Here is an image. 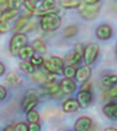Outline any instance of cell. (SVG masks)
<instances>
[{
    "label": "cell",
    "instance_id": "obj_12",
    "mask_svg": "<svg viewBox=\"0 0 117 131\" xmlns=\"http://www.w3.org/2000/svg\"><path fill=\"white\" fill-rule=\"evenodd\" d=\"M103 113L112 120H117V103H109L103 107Z\"/></svg>",
    "mask_w": 117,
    "mask_h": 131
},
{
    "label": "cell",
    "instance_id": "obj_27",
    "mask_svg": "<svg viewBox=\"0 0 117 131\" xmlns=\"http://www.w3.org/2000/svg\"><path fill=\"white\" fill-rule=\"evenodd\" d=\"M23 4H24L23 0H8L9 9H13V10H18Z\"/></svg>",
    "mask_w": 117,
    "mask_h": 131
},
{
    "label": "cell",
    "instance_id": "obj_14",
    "mask_svg": "<svg viewBox=\"0 0 117 131\" xmlns=\"http://www.w3.org/2000/svg\"><path fill=\"white\" fill-rule=\"evenodd\" d=\"M34 52H35V50H34L33 47L25 45L24 47H22V48L20 49L17 55H18V58L22 59V60H28L34 55Z\"/></svg>",
    "mask_w": 117,
    "mask_h": 131
},
{
    "label": "cell",
    "instance_id": "obj_2",
    "mask_svg": "<svg viewBox=\"0 0 117 131\" xmlns=\"http://www.w3.org/2000/svg\"><path fill=\"white\" fill-rule=\"evenodd\" d=\"M79 13L80 15L86 18V20H92L98 14H99V11L101 9V6L98 2L95 3H80L79 4Z\"/></svg>",
    "mask_w": 117,
    "mask_h": 131
},
{
    "label": "cell",
    "instance_id": "obj_28",
    "mask_svg": "<svg viewBox=\"0 0 117 131\" xmlns=\"http://www.w3.org/2000/svg\"><path fill=\"white\" fill-rule=\"evenodd\" d=\"M38 2H39V0H23V3L30 11V13H33V11L37 8V3Z\"/></svg>",
    "mask_w": 117,
    "mask_h": 131
},
{
    "label": "cell",
    "instance_id": "obj_7",
    "mask_svg": "<svg viewBox=\"0 0 117 131\" xmlns=\"http://www.w3.org/2000/svg\"><path fill=\"white\" fill-rule=\"evenodd\" d=\"M38 103V97L35 94L34 92H29L24 96L22 102V106H23V110L25 112H28L30 110H34L35 106L37 105Z\"/></svg>",
    "mask_w": 117,
    "mask_h": 131
},
{
    "label": "cell",
    "instance_id": "obj_19",
    "mask_svg": "<svg viewBox=\"0 0 117 131\" xmlns=\"http://www.w3.org/2000/svg\"><path fill=\"white\" fill-rule=\"evenodd\" d=\"M6 81L9 83L10 86H17L18 83L21 82V78L17 74L15 73H10L7 75L6 77Z\"/></svg>",
    "mask_w": 117,
    "mask_h": 131
},
{
    "label": "cell",
    "instance_id": "obj_30",
    "mask_svg": "<svg viewBox=\"0 0 117 131\" xmlns=\"http://www.w3.org/2000/svg\"><path fill=\"white\" fill-rule=\"evenodd\" d=\"M81 58H82V53L80 52V51H76V52L73 54V57L71 58V64H72V65L78 64L79 62H80Z\"/></svg>",
    "mask_w": 117,
    "mask_h": 131
},
{
    "label": "cell",
    "instance_id": "obj_5",
    "mask_svg": "<svg viewBox=\"0 0 117 131\" xmlns=\"http://www.w3.org/2000/svg\"><path fill=\"white\" fill-rule=\"evenodd\" d=\"M100 52V47L98 43L95 42H92V43H89L85 50H83V60H85V63L87 65H91L94 63V61L97 60L98 55H99Z\"/></svg>",
    "mask_w": 117,
    "mask_h": 131
},
{
    "label": "cell",
    "instance_id": "obj_20",
    "mask_svg": "<svg viewBox=\"0 0 117 131\" xmlns=\"http://www.w3.org/2000/svg\"><path fill=\"white\" fill-rule=\"evenodd\" d=\"M29 23V18L28 16H22L20 20L16 22L15 27H14V30L15 31H20V30H24L25 27L27 26V24Z\"/></svg>",
    "mask_w": 117,
    "mask_h": 131
},
{
    "label": "cell",
    "instance_id": "obj_32",
    "mask_svg": "<svg viewBox=\"0 0 117 131\" xmlns=\"http://www.w3.org/2000/svg\"><path fill=\"white\" fill-rule=\"evenodd\" d=\"M14 130L15 131H28V126L25 123H18L14 126Z\"/></svg>",
    "mask_w": 117,
    "mask_h": 131
},
{
    "label": "cell",
    "instance_id": "obj_39",
    "mask_svg": "<svg viewBox=\"0 0 117 131\" xmlns=\"http://www.w3.org/2000/svg\"><path fill=\"white\" fill-rule=\"evenodd\" d=\"M106 131H117V128H113V127H110V128H106Z\"/></svg>",
    "mask_w": 117,
    "mask_h": 131
},
{
    "label": "cell",
    "instance_id": "obj_18",
    "mask_svg": "<svg viewBox=\"0 0 117 131\" xmlns=\"http://www.w3.org/2000/svg\"><path fill=\"white\" fill-rule=\"evenodd\" d=\"M60 4L61 7H63L65 9H74L79 7L80 1L79 0H60Z\"/></svg>",
    "mask_w": 117,
    "mask_h": 131
},
{
    "label": "cell",
    "instance_id": "obj_36",
    "mask_svg": "<svg viewBox=\"0 0 117 131\" xmlns=\"http://www.w3.org/2000/svg\"><path fill=\"white\" fill-rule=\"evenodd\" d=\"M4 72H6V66L3 65L2 62H0V76H2L4 74Z\"/></svg>",
    "mask_w": 117,
    "mask_h": 131
},
{
    "label": "cell",
    "instance_id": "obj_1",
    "mask_svg": "<svg viewBox=\"0 0 117 131\" xmlns=\"http://www.w3.org/2000/svg\"><path fill=\"white\" fill-rule=\"evenodd\" d=\"M61 20L60 15H58L54 12H48L42 14L40 18V27L45 31H54L61 26Z\"/></svg>",
    "mask_w": 117,
    "mask_h": 131
},
{
    "label": "cell",
    "instance_id": "obj_34",
    "mask_svg": "<svg viewBox=\"0 0 117 131\" xmlns=\"http://www.w3.org/2000/svg\"><path fill=\"white\" fill-rule=\"evenodd\" d=\"M9 30V25L7 24V22H3L0 20V32H7Z\"/></svg>",
    "mask_w": 117,
    "mask_h": 131
},
{
    "label": "cell",
    "instance_id": "obj_3",
    "mask_svg": "<svg viewBox=\"0 0 117 131\" xmlns=\"http://www.w3.org/2000/svg\"><path fill=\"white\" fill-rule=\"evenodd\" d=\"M45 68L48 73H52V74H61L64 68V61L59 58V57H52L49 60L44 61Z\"/></svg>",
    "mask_w": 117,
    "mask_h": 131
},
{
    "label": "cell",
    "instance_id": "obj_40",
    "mask_svg": "<svg viewBox=\"0 0 117 131\" xmlns=\"http://www.w3.org/2000/svg\"><path fill=\"white\" fill-rule=\"evenodd\" d=\"M116 57H117V48H116Z\"/></svg>",
    "mask_w": 117,
    "mask_h": 131
},
{
    "label": "cell",
    "instance_id": "obj_33",
    "mask_svg": "<svg viewBox=\"0 0 117 131\" xmlns=\"http://www.w3.org/2000/svg\"><path fill=\"white\" fill-rule=\"evenodd\" d=\"M28 130L29 131H40L41 127L38 123H30V125L28 126Z\"/></svg>",
    "mask_w": 117,
    "mask_h": 131
},
{
    "label": "cell",
    "instance_id": "obj_37",
    "mask_svg": "<svg viewBox=\"0 0 117 131\" xmlns=\"http://www.w3.org/2000/svg\"><path fill=\"white\" fill-rule=\"evenodd\" d=\"M8 6V0H0V8H4Z\"/></svg>",
    "mask_w": 117,
    "mask_h": 131
},
{
    "label": "cell",
    "instance_id": "obj_15",
    "mask_svg": "<svg viewBox=\"0 0 117 131\" xmlns=\"http://www.w3.org/2000/svg\"><path fill=\"white\" fill-rule=\"evenodd\" d=\"M18 10H13V9H8V10H4L1 12V14H0V20L3 21V22H8L12 20V18H14L16 15H17V12Z\"/></svg>",
    "mask_w": 117,
    "mask_h": 131
},
{
    "label": "cell",
    "instance_id": "obj_26",
    "mask_svg": "<svg viewBox=\"0 0 117 131\" xmlns=\"http://www.w3.org/2000/svg\"><path fill=\"white\" fill-rule=\"evenodd\" d=\"M62 73L65 76V78H73L75 77V74H76V68L72 66V65H69V66H66L63 68Z\"/></svg>",
    "mask_w": 117,
    "mask_h": 131
},
{
    "label": "cell",
    "instance_id": "obj_25",
    "mask_svg": "<svg viewBox=\"0 0 117 131\" xmlns=\"http://www.w3.org/2000/svg\"><path fill=\"white\" fill-rule=\"evenodd\" d=\"M78 31V27L75 26V25H71V26H67L66 28L64 29V36L66 38H71V37L75 36Z\"/></svg>",
    "mask_w": 117,
    "mask_h": 131
},
{
    "label": "cell",
    "instance_id": "obj_22",
    "mask_svg": "<svg viewBox=\"0 0 117 131\" xmlns=\"http://www.w3.org/2000/svg\"><path fill=\"white\" fill-rule=\"evenodd\" d=\"M33 80L38 83H46L48 81V74H42L41 72L33 73Z\"/></svg>",
    "mask_w": 117,
    "mask_h": 131
},
{
    "label": "cell",
    "instance_id": "obj_10",
    "mask_svg": "<svg viewBox=\"0 0 117 131\" xmlns=\"http://www.w3.org/2000/svg\"><path fill=\"white\" fill-rule=\"evenodd\" d=\"M92 126V120L91 118H89V117H80V118H78L76 120V123H75V130L77 131H87L91 128Z\"/></svg>",
    "mask_w": 117,
    "mask_h": 131
},
{
    "label": "cell",
    "instance_id": "obj_16",
    "mask_svg": "<svg viewBox=\"0 0 117 131\" xmlns=\"http://www.w3.org/2000/svg\"><path fill=\"white\" fill-rule=\"evenodd\" d=\"M102 81V85L104 87H112L113 85H115V83H117V76L116 75H104V76L102 77L101 79Z\"/></svg>",
    "mask_w": 117,
    "mask_h": 131
},
{
    "label": "cell",
    "instance_id": "obj_9",
    "mask_svg": "<svg viewBox=\"0 0 117 131\" xmlns=\"http://www.w3.org/2000/svg\"><path fill=\"white\" fill-rule=\"evenodd\" d=\"M90 74H91V69L88 65H85V66H81L79 67L78 69H76V74H75V78L78 82H81V83H85L88 78L90 77Z\"/></svg>",
    "mask_w": 117,
    "mask_h": 131
},
{
    "label": "cell",
    "instance_id": "obj_6",
    "mask_svg": "<svg viewBox=\"0 0 117 131\" xmlns=\"http://www.w3.org/2000/svg\"><path fill=\"white\" fill-rule=\"evenodd\" d=\"M77 102L79 104V107L81 108H87L92 102V93L88 89L82 88L77 94Z\"/></svg>",
    "mask_w": 117,
    "mask_h": 131
},
{
    "label": "cell",
    "instance_id": "obj_4",
    "mask_svg": "<svg viewBox=\"0 0 117 131\" xmlns=\"http://www.w3.org/2000/svg\"><path fill=\"white\" fill-rule=\"evenodd\" d=\"M27 36L23 32H16L13 35L10 41V52L13 55H17L18 51L22 47H24L27 43Z\"/></svg>",
    "mask_w": 117,
    "mask_h": 131
},
{
    "label": "cell",
    "instance_id": "obj_38",
    "mask_svg": "<svg viewBox=\"0 0 117 131\" xmlns=\"http://www.w3.org/2000/svg\"><path fill=\"white\" fill-rule=\"evenodd\" d=\"M4 130H6V131H9V130H14V126H9V127L4 128Z\"/></svg>",
    "mask_w": 117,
    "mask_h": 131
},
{
    "label": "cell",
    "instance_id": "obj_23",
    "mask_svg": "<svg viewBox=\"0 0 117 131\" xmlns=\"http://www.w3.org/2000/svg\"><path fill=\"white\" fill-rule=\"evenodd\" d=\"M46 89H47V92H48L49 94H55V93H58L61 90L60 85L57 83L55 81L46 82Z\"/></svg>",
    "mask_w": 117,
    "mask_h": 131
},
{
    "label": "cell",
    "instance_id": "obj_11",
    "mask_svg": "<svg viewBox=\"0 0 117 131\" xmlns=\"http://www.w3.org/2000/svg\"><path fill=\"white\" fill-rule=\"evenodd\" d=\"M95 35H97L98 38L101 39V40L110 39L111 36H112V27L110 25H106V24L100 25L95 30Z\"/></svg>",
    "mask_w": 117,
    "mask_h": 131
},
{
    "label": "cell",
    "instance_id": "obj_24",
    "mask_svg": "<svg viewBox=\"0 0 117 131\" xmlns=\"http://www.w3.org/2000/svg\"><path fill=\"white\" fill-rule=\"evenodd\" d=\"M26 118L28 120V123H38L39 121V114L37 113L35 110H30L26 112Z\"/></svg>",
    "mask_w": 117,
    "mask_h": 131
},
{
    "label": "cell",
    "instance_id": "obj_21",
    "mask_svg": "<svg viewBox=\"0 0 117 131\" xmlns=\"http://www.w3.org/2000/svg\"><path fill=\"white\" fill-rule=\"evenodd\" d=\"M20 68L26 74H33L35 72V66L30 62H28V61H26V60H24L23 62L20 63Z\"/></svg>",
    "mask_w": 117,
    "mask_h": 131
},
{
    "label": "cell",
    "instance_id": "obj_8",
    "mask_svg": "<svg viewBox=\"0 0 117 131\" xmlns=\"http://www.w3.org/2000/svg\"><path fill=\"white\" fill-rule=\"evenodd\" d=\"M60 89L64 94H72L76 90V83L72 78H64L61 80Z\"/></svg>",
    "mask_w": 117,
    "mask_h": 131
},
{
    "label": "cell",
    "instance_id": "obj_29",
    "mask_svg": "<svg viewBox=\"0 0 117 131\" xmlns=\"http://www.w3.org/2000/svg\"><path fill=\"white\" fill-rule=\"evenodd\" d=\"M44 58L42 57H37V55H33L30 58V63L34 65V66H41L44 64Z\"/></svg>",
    "mask_w": 117,
    "mask_h": 131
},
{
    "label": "cell",
    "instance_id": "obj_17",
    "mask_svg": "<svg viewBox=\"0 0 117 131\" xmlns=\"http://www.w3.org/2000/svg\"><path fill=\"white\" fill-rule=\"evenodd\" d=\"M33 48L35 51L39 53H46L47 52V46L41 39H36L33 42Z\"/></svg>",
    "mask_w": 117,
    "mask_h": 131
},
{
    "label": "cell",
    "instance_id": "obj_41",
    "mask_svg": "<svg viewBox=\"0 0 117 131\" xmlns=\"http://www.w3.org/2000/svg\"><path fill=\"white\" fill-rule=\"evenodd\" d=\"M0 34H1V32H0Z\"/></svg>",
    "mask_w": 117,
    "mask_h": 131
},
{
    "label": "cell",
    "instance_id": "obj_35",
    "mask_svg": "<svg viewBox=\"0 0 117 131\" xmlns=\"http://www.w3.org/2000/svg\"><path fill=\"white\" fill-rule=\"evenodd\" d=\"M7 96V89L3 86H0V101H3Z\"/></svg>",
    "mask_w": 117,
    "mask_h": 131
},
{
    "label": "cell",
    "instance_id": "obj_31",
    "mask_svg": "<svg viewBox=\"0 0 117 131\" xmlns=\"http://www.w3.org/2000/svg\"><path fill=\"white\" fill-rule=\"evenodd\" d=\"M107 96L110 99H116L117 97V83H115L110 88V90L107 91Z\"/></svg>",
    "mask_w": 117,
    "mask_h": 131
},
{
    "label": "cell",
    "instance_id": "obj_13",
    "mask_svg": "<svg viewBox=\"0 0 117 131\" xmlns=\"http://www.w3.org/2000/svg\"><path fill=\"white\" fill-rule=\"evenodd\" d=\"M79 110V104L76 99H67L63 103V111L65 113H73Z\"/></svg>",
    "mask_w": 117,
    "mask_h": 131
}]
</instances>
